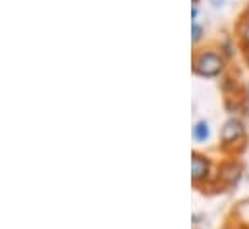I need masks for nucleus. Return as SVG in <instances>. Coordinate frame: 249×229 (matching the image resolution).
I'll use <instances>...</instances> for the list:
<instances>
[{
    "label": "nucleus",
    "instance_id": "nucleus-1",
    "mask_svg": "<svg viewBox=\"0 0 249 229\" xmlns=\"http://www.w3.org/2000/svg\"><path fill=\"white\" fill-rule=\"evenodd\" d=\"M224 69V60L214 52H201L193 62V71L203 77H214Z\"/></svg>",
    "mask_w": 249,
    "mask_h": 229
},
{
    "label": "nucleus",
    "instance_id": "nucleus-2",
    "mask_svg": "<svg viewBox=\"0 0 249 229\" xmlns=\"http://www.w3.org/2000/svg\"><path fill=\"white\" fill-rule=\"evenodd\" d=\"M220 137H222V145H232V143L240 141L244 137V125H242V121L240 119H228L224 123V127H222Z\"/></svg>",
    "mask_w": 249,
    "mask_h": 229
},
{
    "label": "nucleus",
    "instance_id": "nucleus-3",
    "mask_svg": "<svg viewBox=\"0 0 249 229\" xmlns=\"http://www.w3.org/2000/svg\"><path fill=\"white\" fill-rule=\"evenodd\" d=\"M207 173H209V160L199 156V154H193V160H191V177H193V181L205 179Z\"/></svg>",
    "mask_w": 249,
    "mask_h": 229
},
{
    "label": "nucleus",
    "instance_id": "nucleus-4",
    "mask_svg": "<svg viewBox=\"0 0 249 229\" xmlns=\"http://www.w3.org/2000/svg\"><path fill=\"white\" fill-rule=\"evenodd\" d=\"M209 135H211V131H209V123H207V121H199V123L193 127V139H195L197 143H205V141L209 139Z\"/></svg>",
    "mask_w": 249,
    "mask_h": 229
},
{
    "label": "nucleus",
    "instance_id": "nucleus-5",
    "mask_svg": "<svg viewBox=\"0 0 249 229\" xmlns=\"http://www.w3.org/2000/svg\"><path fill=\"white\" fill-rule=\"evenodd\" d=\"M238 177H240V168L234 166V164L224 166V168L220 170V179H228V183H236Z\"/></svg>",
    "mask_w": 249,
    "mask_h": 229
},
{
    "label": "nucleus",
    "instance_id": "nucleus-6",
    "mask_svg": "<svg viewBox=\"0 0 249 229\" xmlns=\"http://www.w3.org/2000/svg\"><path fill=\"white\" fill-rule=\"evenodd\" d=\"M240 35H242V39H244V43L249 47V19L242 25V29H240Z\"/></svg>",
    "mask_w": 249,
    "mask_h": 229
},
{
    "label": "nucleus",
    "instance_id": "nucleus-7",
    "mask_svg": "<svg viewBox=\"0 0 249 229\" xmlns=\"http://www.w3.org/2000/svg\"><path fill=\"white\" fill-rule=\"evenodd\" d=\"M201 35H203V27L197 25V23H193V43H197L201 39Z\"/></svg>",
    "mask_w": 249,
    "mask_h": 229
},
{
    "label": "nucleus",
    "instance_id": "nucleus-8",
    "mask_svg": "<svg viewBox=\"0 0 249 229\" xmlns=\"http://www.w3.org/2000/svg\"><path fill=\"white\" fill-rule=\"evenodd\" d=\"M248 62H249V47H248Z\"/></svg>",
    "mask_w": 249,
    "mask_h": 229
},
{
    "label": "nucleus",
    "instance_id": "nucleus-9",
    "mask_svg": "<svg viewBox=\"0 0 249 229\" xmlns=\"http://www.w3.org/2000/svg\"><path fill=\"white\" fill-rule=\"evenodd\" d=\"M248 16H249V6H248Z\"/></svg>",
    "mask_w": 249,
    "mask_h": 229
},
{
    "label": "nucleus",
    "instance_id": "nucleus-10",
    "mask_svg": "<svg viewBox=\"0 0 249 229\" xmlns=\"http://www.w3.org/2000/svg\"><path fill=\"white\" fill-rule=\"evenodd\" d=\"M248 93H249V89H248Z\"/></svg>",
    "mask_w": 249,
    "mask_h": 229
}]
</instances>
